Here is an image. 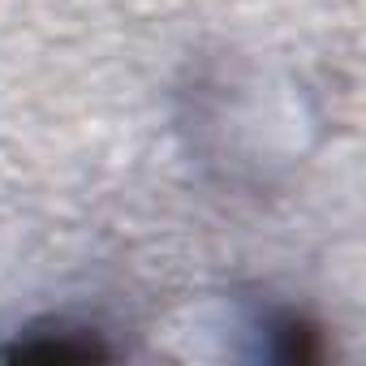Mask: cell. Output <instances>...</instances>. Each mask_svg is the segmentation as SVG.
<instances>
[{
  "label": "cell",
  "mask_w": 366,
  "mask_h": 366,
  "mask_svg": "<svg viewBox=\"0 0 366 366\" xmlns=\"http://www.w3.org/2000/svg\"><path fill=\"white\" fill-rule=\"evenodd\" d=\"M224 340L233 357L242 362H276V366H302V362H323L327 345H323V327L285 306V302H267V297H237L229 306V327Z\"/></svg>",
  "instance_id": "1"
},
{
  "label": "cell",
  "mask_w": 366,
  "mask_h": 366,
  "mask_svg": "<svg viewBox=\"0 0 366 366\" xmlns=\"http://www.w3.org/2000/svg\"><path fill=\"white\" fill-rule=\"evenodd\" d=\"M112 353L117 349L104 340V332L74 323V319L26 323L9 336V345H0V357L5 362H99Z\"/></svg>",
  "instance_id": "2"
}]
</instances>
